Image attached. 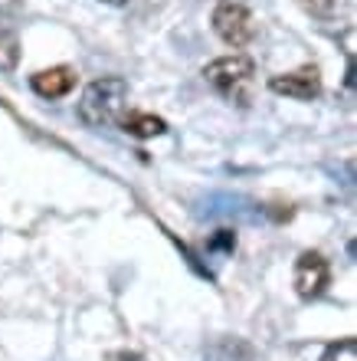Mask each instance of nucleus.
Returning a JSON list of instances; mask_svg holds the SVG:
<instances>
[{
    "label": "nucleus",
    "instance_id": "nucleus-1",
    "mask_svg": "<svg viewBox=\"0 0 357 361\" xmlns=\"http://www.w3.org/2000/svg\"><path fill=\"white\" fill-rule=\"evenodd\" d=\"M125 102H128V82L122 76H102L85 86L79 99V118L89 128H102L122 118Z\"/></svg>",
    "mask_w": 357,
    "mask_h": 361
},
{
    "label": "nucleus",
    "instance_id": "nucleus-2",
    "mask_svg": "<svg viewBox=\"0 0 357 361\" xmlns=\"http://www.w3.org/2000/svg\"><path fill=\"white\" fill-rule=\"evenodd\" d=\"M253 59L246 56H220L203 69V79L213 92H220L230 102H249V86H253Z\"/></svg>",
    "mask_w": 357,
    "mask_h": 361
},
{
    "label": "nucleus",
    "instance_id": "nucleus-3",
    "mask_svg": "<svg viewBox=\"0 0 357 361\" xmlns=\"http://www.w3.org/2000/svg\"><path fill=\"white\" fill-rule=\"evenodd\" d=\"M213 30L226 47H246V43L256 37V20L243 4L220 0L213 10Z\"/></svg>",
    "mask_w": 357,
    "mask_h": 361
},
{
    "label": "nucleus",
    "instance_id": "nucleus-4",
    "mask_svg": "<svg viewBox=\"0 0 357 361\" xmlns=\"http://www.w3.org/2000/svg\"><path fill=\"white\" fill-rule=\"evenodd\" d=\"M331 283V267L321 253H301L295 263V293L301 299H318Z\"/></svg>",
    "mask_w": 357,
    "mask_h": 361
},
{
    "label": "nucleus",
    "instance_id": "nucleus-5",
    "mask_svg": "<svg viewBox=\"0 0 357 361\" xmlns=\"http://www.w3.org/2000/svg\"><path fill=\"white\" fill-rule=\"evenodd\" d=\"M269 89L279 95H289V99H299V102H311L321 92V73L315 66H301L295 73L273 76L269 79Z\"/></svg>",
    "mask_w": 357,
    "mask_h": 361
},
{
    "label": "nucleus",
    "instance_id": "nucleus-6",
    "mask_svg": "<svg viewBox=\"0 0 357 361\" xmlns=\"http://www.w3.org/2000/svg\"><path fill=\"white\" fill-rule=\"evenodd\" d=\"M30 86L39 99H63L75 89V69L73 66H49L39 69L37 76L30 79Z\"/></svg>",
    "mask_w": 357,
    "mask_h": 361
},
{
    "label": "nucleus",
    "instance_id": "nucleus-7",
    "mask_svg": "<svg viewBox=\"0 0 357 361\" xmlns=\"http://www.w3.org/2000/svg\"><path fill=\"white\" fill-rule=\"evenodd\" d=\"M203 361H256V352L246 338H230V335H223V338L210 342Z\"/></svg>",
    "mask_w": 357,
    "mask_h": 361
},
{
    "label": "nucleus",
    "instance_id": "nucleus-8",
    "mask_svg": "<svg viewBox=\"0 0 357 361\" xmlns=\"http://www.w3.org/2000/svg\"><path fill=\"white\" fill-rule=\"evenodd\" d=\"M118 122H122V128L128 135H134V138H158V135L168 132V122L151 112H128V115H122Z\"/></svg>",
    "mask_w": 357,
    "mask_h": 361
},
{
    "label": "nucleus",
    "instance_id": "nucleus-9",
    "mask_svg": "<svg viewBox=\"0 0 357 361\" xmlns=\"http://www.w3.org/2000/svg\"><path fill=\"white\" fill-rule=\"evenodd\" d=\"M20 63V39L10 30H0V73H13Z\"/></svg>",
    "mask_w": 357,
    "mask_h": 361
},
{
    "label": "nucleus",
    "instance_id": "nucleus-10",
    "mask_svg": "<svg viewBox=\"0 0 357 361\" xmlns=\"http://www.w3.org/2000/svg\"><path fill=\"white\" fill-rule=\"evenodd\" d=\"M321 361H357V338H341V342L328 345Z\"/></svg>",
    "mask_w": 357,
    "mask_h": 361
},
{
    "label": "nucleus",
    "instance_id": "nucleus-11",
    "mask_svg": "<svg viewBox=\"0 0 357 361\" xmlns=\"http://www.w3.org/2000/svg\"><path fill=\"white\" fill-rule=\"evenodd\" d=\"M311 17H331L334 13V0H299Z\"/></svg>",
    "mask_w": 357,
    "mask_h": 361
},
{
    "label": "nucleus",
    "instance_id": "nucleus-12",
    "mask_svg": "<svg viewBox=\"0 0 357 361\" xmlns=\"http://www.w3.org/2000/svg\"><path fill=\"white\" fill-rule=\"evenodd\" d=\"M210 250H223V253H233V250H236V233H230V230H220V233L210 240Z\"/></svg>",
    "mask_w": 357,
    "mask_h": 361
},
{
    "label": "nucleus",
    "instance_id": "nucleus-13",
    "mask_svg": "<svg viewBox=\"0 0 357 361\" xmlns=\"http://www.w3.org/2000/svg\"><path fill=\"white\" fill-rule=\"evenodd\" d=\"M108 361H148L142 352H115L108 355Z\"/></svg>",
    "mask_w": 357,
    "mask_h": 361
},
{
    "label": "nucleus",
    "instance_id": "nucleus-14",
    "mask_svg": "<svg viewBox=\"0 0 357 361\" xmlns=\"http://www.w3.org/2000/svg\"><path fill=\"white\" fill-rule=\"evenodd\" d=\"M102 4H112V7H122V4H128V0H102Z\"/></svg>",
    "mask_w": 357,
    "mask_h": 361
}]
</instances>
